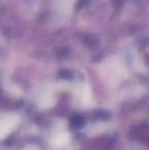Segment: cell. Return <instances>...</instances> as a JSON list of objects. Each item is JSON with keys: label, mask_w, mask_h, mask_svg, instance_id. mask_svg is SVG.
Instances as JSON below:
<instances>
[{"label": "cell", "mask_w": 149, "mask_h": 150, "mask_svg": "<svg viewBox=\"0 0 149 150\" xmlns=\"http://www.w3.org/2000/svg\"><path fill=\"white\" fill-rule=\"evenodd\" d=\"M68 134H60V135H58V137H57V139L56 140H54V142L56 143V144H58V145H61V144H64V143L68 141Z\"/></svg>", "instance_id": "obj_2"}, {"label": "cell", "mask_w": 149, "mask_h": 150, "mask_svg": "<svg viewBox=\"0 0 149 150\" xmlns=\"http://www.w3.org/2000/svg\"><path fill=\"white\" fill-rule=\"evenodd\" d=\"M16 120L11 119V117H8L7 119H4L1 120V124H0V137L5 136L6 134L10 132L12 127L16 125Z\"/></svg>", "instance_id": "obj_1"}]
</instances>
